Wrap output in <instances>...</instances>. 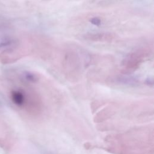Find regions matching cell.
Wrapping results in <instances>:
<instances>
[{
	"instance_id": "cell-1",
	"label": "cell",
	"mask_w": 154,
	"mask_h": 154,
	"mask_svg": "<svg viewBox=\"0 0 154 154\" xmlns=\"http://www.w3.org/2000/svg\"><path fill=\"white\" fill-rule=\"evenodd\" d=\"M150 52L151 49L149 48L142 47L129 53L122 60V72L126 75L133 73L150 55Z\"/></svg>"
},
{
	"instance_id": "cell-2",
	"label": "cell",
	"mask_w": 154,
	"mask_h": 154,
	"mask_svg": "<svg viewBox=\"0 0 154 154\" xmlns=\"http://www.w3.org/2000/svg\"><path fill=\"white\" fill-rule=\"evenodd\" d=\"M62 67L67 77H79L81 72V62L75 51L72 49L65 51L62 57Z\"/></svg>"
},
{
	"instance_id": "cell-3",
	"label": "cell",
	"mask_w": 154,
	"mask_h": 154,
	"mask_svg": "<svg viewBox=\"0 0 154 154\" xmlns=\"http://www.w3.org/2000/svg\"><path fill=\"white\" fill-rule=\"evenodd\" d=\"M82 38L89 42H111L116 38V35L109 32H89L81 36Z\"/></svg>"
},
{
	"instance_id": "cell-4",
	"label": "cell",
	"mask_w": 154,
	"mask_h": 154,
	"mask_svg": "<svg viewBox=\"0 0 154 154\" xmlns=\"http://www.w3.org/2000/svg\"><path fill=\"white\" fill-rule=\"evenodd\" d=\"M18 41L13 37L4 35L0 37V51H8L15 49Z\"/></svg>"
},
{
	"instance_id": "cell-5",
	"label": "cell",
	"mask_w": 154,
	"mask_h": 154,
	"mask_svg": "<svg viewBox=\"0 0 154 154\" xmlns=\"http://www.w3.org/2000/svg\"><path fill=\"white\" fill-rule=\"evenodd\" d=\"M11 97L13 103L17 106H21L25 103V95L20 90H13L11 93Z\"/></svg>"
},
{
	"instance_id": "cell-6",
	"label": "cell",
	"mask_w": 154,
	"mask_h": 154,
	"mask_svg": "<svg viewBox=\"0 0 154 154\" xmlns=\"http://www.w3.org/2000/svg\"><path fill=\"white\" fill-rule=\"evenodd\" d=\"M22 78L27 82H35L38 80V76L29 71H24L21 74Z\"/></svg>"
},
{
	"instance_id": "cell-7",
	"label": "cell",
	"mask_w": 154,
	"mask_h": 154,
	"mask_svg": "<svg viewBox=\"0 0 154 154\" xmlns=\"http://www.w3.org/2000/svg\"><path fill=\"white\" fill-rule=\"evenodd\" d=\"M117 82L124 84H135L137 83V80L132 77H129L128 76H119L116 78Z\"/></svg>"
},
{
	"instance_id": "cell-8",
	"label": "cell",
	"mask_w": 154,
	"mask_h": 154,
	"mask_svg": "<svg viewBox=\"0 0 154 154\" xmlns=\"http://www.w3.org/2000/svg\"><path fill=\"white\" fill-rule=\"evenodd\" d=\"M90 22L96 26H99L102 23V20L99 17H93L90 19Z\"/></svg>"
},
{
	"instance_id": "cell-9",
	"label": "cell",
	"mask_w": 154,
	"mask_h": 154,
	"mask_svg": "<svg viewBox=\"0 0 154 154\" xmlns=\"http://www.w3.org/2000/svg\"><path fill=\"white\" fill-rule=\"evenodd\" d=\"M1 106V102H0V106Z\"/></svg>"
}]
</instances>
